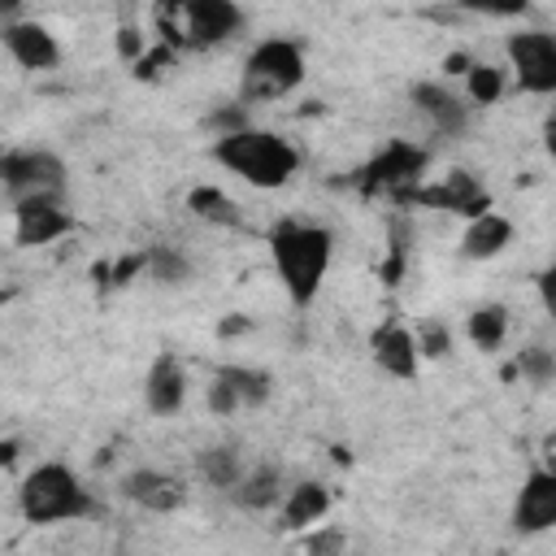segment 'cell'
I'll list each match as a JSON object with an SVG mask.
<instances>
[{
  "mask_svg": "<svg viewBox=\"0 0 556 556\" xmlns=\"http://www.w3.org/2000/svg\"><path fill=\"white\" fill-rule=\"evenodd\" d=\"M269 261L274 274L295 308H308L330 274L334 261V235L317 222H278L269 230Z\"/></svg>",
  "mask_w": 556,
  "mask_h": 556,
  "instance_id": "6da1fadb",
  "label": "cell"
},
{
  "mask_svg": "<svg viewBox=\"0 0 556 556\" xmlns=\"http://www.w3.org/2000/svg\"><path fill=\"white\" fill-rule=\"evenodd\" d=\"M213 161L256 191H278L300 174V148L261 126H243L235 135L213 139Z\"/></svg>",
  "mask_w": 556,
  "mask_h": 556,
  "instance_id": "7a4b0ae2",
  "label": "cell"
},
{
  "mask_svg": "<svg viewBox=\"0 0 556 556\" xmlns=\"http://www.w3.org/2000/svg\"><path fill=\"white\" fill-rule=\"evenodd\" d=\"M152 26L165 48L204 52L243 30V9L235 0H152Z\"/></svg>",
  "mask_w": 556,
  "mask_h": 556,
  "instance_id": "3957f363",
  "label": "cell"
},
{
  "mask_svg": "<svg viewBox=\"0 0 556 556\" xmlns=\"http://www.w3.org/2000/svg\"><path fill=\"white\" fill-rule=\"evenodd\" d=\"M17 508L30 526H56V521H78L91 513V495L65 460H39L22 486H17Z\"/></svg>",
  "mask_w": 556,
  "mask_h": 556,
  "instance_id": "277c9868",
  "label": "cell"
},
{
  "mask_svg": "<svg viewBox=\"0 0 556 556\" xmlns=\"http://www.w3.org/2000/svg\"><path fill=\"white\" fill-rule=\"evenodd\" d=\"M304 83V48L295 39H261L252 43V52L243 56V74H239V96L248 104H265V100H287L295 87Z\"/></svg>",
  "mask_w": 556,
  "mask_h": 556,
  "instance_id": "5b68a950",
  "label": "cell"
},
{
  "mask_svg": "<svg viewBox=\"0 0 556 556\" xmlns=\"http://www.w3.org/2000/svg\"><path fill=\"white\" fill-rule=\"evenodd\" d=\"M0 182L9 204L17 200H35V195H65V161L48 148H9L0 156Z\"/></svg>",
  "mask_w": 556,
  "mask_h": 556,
  "instance_id": "8992f818",
  "label": "cell"
},
{
  "mask_svg": "<svg viewBox=\"0 0 556 556\" xmlns=\"http://www.w3.org/2000/svg\"><path fill=\"white\" fill-rule=\"evenodd\" d=\"M508 74L526 96H556V30L521 26L504 43Z\"/></svg>",
  "mask_w": 556,
  "mask_h": 556,
  "instance_id": "52a82bcc",
  "label": "cell"
},
{
  "mask_svg": "<svg viewBox=\"0 0 556 556\" xmlns=\"http://www.w3.org/2000/svg\"><path fill=\"white\" fill-rule=\"evenodd\" d=\"M421 174H426V148L395 139L356 174V187L365 195H408L421 182Z\"/></svg>",
  "mask_w": 556,
  "mask_h": 556,
  "instance_id": "ba28073f",
  "label": "cell"
},
{
  "mask_svg": "<svg viewBox=\"0 0 556 556\" xmlns=\"http://www.w3.org/2000/svg\"><path fill=\"white\" fill-rule=\"evenodd\" d=\"M274 391V378L256 365H217L208 382V408L217 417H230L239 408H261Z\"/></svg>",
  "mask_w": 556,
  "mask_h": 556,
  "instance_id": "9c48e42d",
  "label": "cell"
},
{
  "mask_svg": "<svg viewBox=\"0 0 556 556\" xmlns=\"http://www.w3.org/2000/svg\"><path fill=\"white\" fill-rule=\"evenodd\" d=\"M74 230V213L65 208V195H35L13 204V239L17 248H43Z\"/></svg>",
  "mask_w": 556,
  "mask_h": 556,
  "instance_id": "30bf717a",
  "label": "cell"
},
{
  "mask_svg": "<svg viewBox=\"0 0 556 556\" xmlns=\"http://www.w3.org/2000/svg\"><path fill=\"white\" fill-rule=\"evenodd\" d=\"M513 530L521 534H543L556 530V469L552 465H534L513 500Z\"/></svg>",
  "mask_w": 556,
  "mask_h": 556,
  "instance_id": "8fae6325",
  "label": "cell"
},
{
  "mask_svg": "<svg viewBox=\"0 0 556 556\" xmlns=\"http://www.w3.org/2000/svg\"><path fill=\"white\" fill-rule=\"evenodd\" d=\"M408 100H413V109L430 122V130L434 135H443V139H460L465 130H469V100L465 96H456L447 83H413L408 87Z\"/></svg>",
  "mask_w": 556,
  "mask_h": 556,
  "instance_id": "7c38bea8",
  "label": "cell"
},
{
  "mask_svg": "<svg viewBox=\"0 0 556 556\" xmlns=\"http://www.w3.org/2000/svg\"><path fill=\"white\" fill-rule=\"evenodd\" d=\"M369 356H374V365L382 369V374H391V378H400V382H408V378H417V369H421V348H417V330H408L404 321H382L374 334H369Z\"/></svg>",
  "mask_w": 556,
  "mask_h": 556,
  "instance_id": "4fadbf2b",
  "label": "cell"
},
{
  "mask_svg": "<svg viewBox=\"0 0 556 556\" xmlns=\"http://www.w3.org/2000/svg\"><path fill=\"white\" fill-rule=\"evenodd\" d=\"M404 200H413V204H426V208H452V213H482V208H491L486 204V191H482V182L469 174V169H447L439 182H430V187H413Z\"/></svg>",
  "mask_w": 556,
  "mask_h": 556,
  "instance_id": "5bb4252c",
  "label": "cell"
},
{
  "mask_svg": "<svg viewBox=\"0 0 556 556\" xmlns=\"http://www.w3.org/2000/svg\"><path fill=\"white\" fill-rule=\"evenodd\" d=\"M0 39H4L9 56H13L22 70H52V65L61 61V43H56V35H52L43 22L13 17V22H4Z\"/></svg>",
  "mask_w": 556,
  "mask_h": 556,
  "instance_id": "9a60e30c",
  "label": "cell"
},
{
  "mask_svg": "<svg viewBox=\"0 0 556 556\" xmlns=\"http://www.w3.org/2000/svg\"><path fill=\"white\" fill-rule=\"evenodd\" d=\"M143 404L156 417H174L187 404V365L165 348L152 356L148 374H143Z\"/></svg>",
  "mask_w": 556,
  "mask_h": 556,
  "instance_id": "2e32d148",
  "label": "cell"
},
{
  "mask_svg": "<svg viewBox=\"0 0 556 556\" xmlns=\"http://www.w3.org/2000/svg\"><path fill=\"white\" fill-rule=\"evenodd\" d=\"M122 495L148 513H174L187 504V478L165 469H130L122 478Z\"/></svg>",
  "mask_w": 556,
  "mask_h": 556,
  "instance_id": "e0dca14e",
  "label": "cell"
},
{
  "mask_svg": "<svg viewBox=\"0 0 556 556\" xmlns=\"http://www.w3.org/2000/svg\"><path fill=\"white\" fill-rule=\"evenodd\" d=\"M508 243H513V222H508L504 213H495V208L473 213L469 226H465V235H460V252H465L469 261H491V256H500Z\"/></svg>",
  "mask_w": 556,
  "mask_h": 556,
  "instance_id": "ac0fdd59",
  "label": "cell"
},
{
  "mask_svg": "<svg viewBox=\"0 0 556 556\" xmlns=\"http://www.w3.org/2000/svg\"><path fill=\"white\" fill-rule=\"evenodd\" d=\"M243 469H248V460H243V447H235V443H213V447H200L195 452V478L204 486H213V491H226L230 495L239 486Z\"/></svg>",
  "mask_w": 556,
  "mask_h": 556,
  "instance_id": "d6986e66",
  "label": "cell"
},
{
  "mask_svg": "<svg viewBox=\"0 0 556 556\" xmlns=\"http://www.w3.org/2000/svg\"><path fill=\"white\" fill-rule=\"evenodd\" d=\"M282 495H287V486H282V469H278V465H248L243 478H239V486L230 491V500H235L239 508H248V513L278 508Z\"/></svg>",
  "mask_w": 556,
  "mask_h": 556,
  "instance_id": "ffe728a7",
  "label": "cell"
},
{
  "mask_svg": "<svg viewBox=\"0 0 556 556\" xmlns=\"http://www.w3.org/2000/svg\"><path fill=\"white\" fill-rule=\"evenodd\" d=\"M326 508H330V491H326L321 482H295V486H287V495H282V504H278L282 526H291V530L317 526V521L326 517Z\"/></svg>",
  "mask_w": 556,
  "mask_h": 556,
  "instance_id": "44dd1931",
  "label": "cell"
},
{
  "mask_svg": "<svg viewBox=\"0 0 556 556\" xmlns=\"http://www.w3.org/2000/svg\"><path fill=\"white\" fill-rule=\"evenodd\" d=\"M187 208H191L200 222L222 226V230H243V226H248V222H243V208H239L222 187H191V191H187Z\"/></svg>",
  "mask_w": 556,
  "mask_h": 556,
  "instance_id": "7402d4cb",
  "label": "cell"
},
{
  "mask_svg": "<svg viewBox=\"0 0 556 556\" xmlns=\"http://www.w3.org/2000/svg\"><path fill=\"white\" fill-rule=\"evenodd\" d=\"M139 265L148 269V278H152L156 287H182V282L191 278V256H187L178 243H152V248L139 256Z\"/></svg>",
  "mask_w": 556,
  "mask_h": 556,
  "instance_id": "603a6c76",
  "label": "cell"
},
{
  "mask_svg": "<svg viewBox=\"0 0 556 556\" xmlns=\"http://www.w3.org/2000/svg\"><path fill=\"white\" fill-rule=\"evenodd\" d=\"M465 334H469V343H473V348L495 352V348L508 339V308H504L500 300L478 304V308L465 317Z\"/></svg>",
  "mask_w": 556,
  "mask_h": 556,
  "instance_id": "cb8c5ba5",
  "label": "cell"
},
{
  "mask_svg": "<svg viewBox=\"0 0 556 556\" xmlns=\"http://www.w3.org/2000/svg\"><path fill=\"white\" fill-rule=\"evenodd\" d=\"M504 96V70L486 65V61H469L465 70V100L469 104H495Z\"/></svg>",
  "mask_w": 556,
  "mask_h": 556,
  "instance_id": "d4e9b609",
  "label": "cell"
},
{
  "mask_svg": "<svg viewBox=\"0 0 556 556\" xmlns=\"http://www.w3.org/2000/svg\"><path fill=\"white\" fill-rule=\"evenodd\" d=\"M517 374L526 382H534V387H552L556 382V348H547V343L521 348L517 352Z\"/></svg>",
  "mask_w": 556,
  "mask_h": 556,
  "instance_id": "484cf974",
  "label": "cell"
},
{
  "mask_svg": "<svg viewBox=\"0 0 556 556\" xmlns=\"http://www.w3.org/2000/svg\"><path fill=\"white\" fill-rule=\"evenodd\" d=\"M243 126H252V122H248V104H243V96L230 100V104H217V109L204 117V130H208L213 139L235 135V130H243Z\"/></svg>",
  "mask_w": 556,
  "mask_h": 556,
  "instance_id": "4316f807",
  "label": "cell"
},
{
  "mask_svg": "<svg viewBox=\"0 0 556 556\" xmlns=\"http://www.w3.org/2000/svg\"><path fill=\"white\" fill-rule=\"evenodd\" d=\"M417 348H421L426 361H439L452 348V330L439 317H426V321H417Z\"/></svg>",
  "mask_w": 556,
  "mask_h": 556,
  "instance_id": "83f0119b",
  "label": "cell"
},
{
  "mask_svg": "<svg viewBox=\"0 0 556 556\" xmlns=\"http://www.w3.org/2000/svg\"><path fill=\"white\" fill-rule=\"evenodd\" d=\"M465 13H478V17H500V22H513V17H526L530 13V0H456Z\"/></svg>",
  "mask_w": 556,
  "mask_h": 556,
  "instance_id": "f1b7e54d",
  "label": "cell"
},
{
  "mask_svg": "<svg viewBox=\"0 0 556 556\" xmlns=\"http://www.w3.org/2000/svg\"><path fill=\"white\" fill-rule=\"evenodd\" d=\"M534 287H539V300H543V308L556 317V261L534 278Z\"/></svg>",
  "mask_w": 556,
  "mask_h": 556,
  "instance_id": "f546056e",
  "label": "cell"
},
{
  "mask_svg": "<svg viewBox=\"0 0 556 556\" xmlns=\"http://www.w3.org/2000/svg\"><path fill=\"white\" fill-rule=\"evenodd\" d=\"M543 152L556 161V109L543 117Z\"/></svg>",
  "mask_w": 556,
  "mask_h": 556,
  "instance_id": "4dcf8cb0",
  "label": "cell"
},
{
  "mask_svg": "<svg viewBox=\"0 0 556 556\" xmlns=\"http://www.w3.org/2000/svg\"><path fill=\"white\" fill-rule=\"evenodd\" d=\"M308 552H321V547H343V539L339 534H308V543H304Z\"/></svg>",
  "mask_w": 556,
  "mask_h": 556,
  "instance_id": "1f68e13d",
  "label": "cell"
},
{
  "mask_svg": "<svg viewBox=\"0 0 556 556\" xmlns=\"http://www.w3.org/2000/svg\"><path fill=\"white\" fill-rule=\"evenodd\" d=\"M17 9H22V0H0V13H4V22H13V17H17Z\"/></svg>",
  "mask_w": 556,
  "mask_h": 556,
  "instance_id": "d6a6232c",
  "label": "cell"
},
{
  "mask_svg": "<svg viewBox=\"0 0 556 556\" xmlns=\"http://www.w3.org/2000/svg\"><path fill=\"white\" fill-rule=\"evenodd\" d=\"M543 452H547V465H552V469H556V430H552V434H547V443H543Z\"/></svg>",
  "mask_w": 556,
  "mask_h": 556,
  "instance_id": "836d02e7",
  "label": "cell"
},
{
  "mask_svg": "<svg viewBox=\"0 0 556 556\" xmlns=\"http://www.w3.org/2000/svg\"><path fill=\"white\" fill-rule=\"evenodd\" d=\"M552 348H556V343H552Z\"/></svg>",
  "mask_w": 556,
  "mask_h": 556,
  "instance_id": "e575fe53",
  "label": "cell"
}]
</instances>
